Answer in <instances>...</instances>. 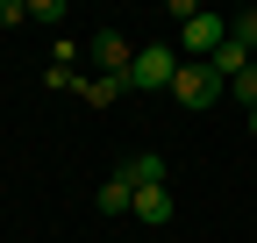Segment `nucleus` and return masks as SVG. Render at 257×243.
I'll list each match as a JSON object with an SVG mask.
<instances>
[{
  "mask_svg": "<svg viewBox=\"0 0 257 243\" xmlns=\"http://www.w3.org/2000/svg\"><path fill=\"white\" fill-rule=\"evenodd\" d=\"M179 65H186V57H179V43H143L136 50V65H128V93H172V79H179Z\"/></svg>",
  "mask_w": 257,
  "mask_h": 243,
  "instance_id": "obj_1",
  "label": "nucleus"
},
{
  "mask_svg": "<svg viewBox=\"0 0 257 243\" xmlns=\"http://www.w3.org/2000/svg\"><path fill=\"white\" fill-rule=\"evenodd\" d=\"M172 100H179L186 114H207V107L221 100V79H214V65H179V79H172Z\"/></svg>",
  "mask_w": 257,
  "mask_h": 243,
  "instance_id": "obj_2",
  "label": "nucleus"
},
{
  "mask_svg": "<svg viewBox=\"0 0 257 243\" xmlns=\"http://www.w3.org/2000/svg\"><path fill=\"white\" fill-rule=\"evenodd\" d=\"M93 65H100L107 79H128V65H136V43H128L121 29H100V36H93Z\"/></svg>",
  "mask_w": 257,
  "mask_h": 243,
  "instance_id": "obj_3",
  "label": "nucleus"
},
{
  "mask_svg": "<svg viewBox=\"0 0 257 243\" xmlns=\"http://www.w3.org/2000/svg\"><path fill=\"white\" fill-rule=\"evenodd\" d=\"M121 179H128V186H165V158H157V150H136V158H121Z\"/></svg>",
  "mask_w": 257,
  "mask_h": 243,
  "instance_id": "obj_4",
  "label": "nucleus"
},
{
  "mask_svg": "<svg viewBox=\"0 0 257 243\" xmlns=\"http://www.w3.org/2000/svg\"><path fill=\"white\" fill-rule=\"evenodd\" d=\"M128 215H136L143 229H165V222H172V193H165V186H143V193H136V207H128Z\"/></svg>",
  "mask_w": 257,
  "mask_h": 243,
  "instance_id": "obj_5",
  "label": "nucleus"
},
{
  "mask_svg": "<svg viewBox=\"0 0 257 243\" xmlns=\"http://www.w3.org/2000/svg\"><path fill=\"white\" fill-rule=\"evenodd\" d=\"M93 200H100V215H128V207H136V186H128L121 172H107V179H100V193H93Z\"/></svg>",
  "mask_w": 257,
  "mask_h": 243,
  "instance_id": "obj_6",
  "label": "nucleus"
},
{
  "mask_svg": "<svg viewBox=\"0 0 257 243\" xmlns=\"http://www.w3.org/2000/svg\"><path fill=\"white\" fill-rule=\"evenodd\" d=\"M121 93H128V86H121V79H107V72H93V79H79V100H86V107H114Z\"/></svg>",
  "mask_w": 257,
  "mask_h": 243,
  "instance_id": "obj_7",
  "label": "nucleus"
},
{
  "mask_svg": "<svg viewBox=\"0 0 257 243\" xmlns=\"http://www.w3.org/2000/svg\"><path fill=\"white\" fill-rule=\"evenodd\" d=\"M229 36H236L243 50H257V8H243V15H229Z\"/></svg>",
  "mask_w": 257,
  "mask_h": 243,
  "instance_id": "obj_8",
  "label": "nucleus"
},
{
  "mask_svg": "<svg viewBox=\"0 0 257 243\" xmlns=\"http://www.w3.org/2000/svg\"><path fill=\"white\" fill-rule=\"evenodd\" d=\"M229 93H236V100H243V107H257V65H250V72H243V79H229Z\"/></svg>",
  "mask_w": 257,
  "mask_h": 243,
  "instance_id": "obj_9",
  "label": "nucleus"
},
{
  "mask_svg": "<svg viewBox=\"0 0 257 243\" xmlns=\"http://www.w3.org/2000/svg\"><path fill=\"white\" fill-rule=\"evenodd\" d=\"M29 22H64V0H29Z\"/></svg>",
  "mask_w": 257,
  "mask_h": 243,
  "instance_id": "obj_10",
  "label": "nucleus"
},
{
  "mask_svg": "<svg viewBox=\"0 0 257 243\" xmlns=\"http://www.w3.org/2000/svg\"><path fill=\"white\" fill-rule=\"evenodd\" d=\"M29 22V0H0V29H22Z\"/></svg>",
  "mask_w": 257,
  "mask_h": 243,
  "instance_id": "obj_11",
  "label": "nucleus"
},
{
  "mask_svg": "<svg viewBox=\"0 0 257 243\" xmlns=\"http://www.w3.org/2000/svg\"><path fill=\"white\" fill-rule=\"evenodd\" d=\"M250 136H257V107H250Z\"/></svg>",
  "mask_w": 257,
  "mask_h": 243,
  "instance_id": "obj_12",
  "label": "nucleus"
},
{
  "mask_svg": "<svg viewBox=\"0 0 257 243\" xmlns=\"http://www.w3.org/2000/svg\"><path fill=\"white\" fill-rule=\"evenodd\" d=\"M114 243H136V236H114Z\"/></svg>",
  "mask_w": 257,
  "mask_h": 243,
  "instance_id": "obj_13",
  "label": "nucleus"
}]
</instances>
